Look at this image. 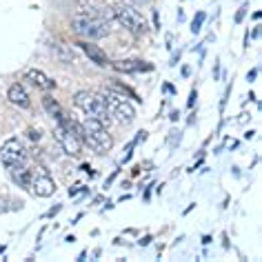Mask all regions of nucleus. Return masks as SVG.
<instances>
[{"instance_id":"obj_1","label":"nucleus","mask_w":262,"mask_h":262,"mask_svg":"<svg viewBox=\"0 0 262 262\" xmlns=\"http://www.w3.org/2000/svg\"><path fill=\"white\" fill-rule=\"evenodd\" d=\"M71 29H74L78 36L89 38V40H100V38H107L111 34L109 20L102 16V11H98V9L76 14L71 18Z\"/></svg>"},{"instance_id":"obj_2","label":"nucleus","mask_w":262,"mask_h":262,"mask_svg":"<svg viewBox=\"0 0 262 262\" xmlns=\"http://www.w3.org/2000/svg\"><path fill=\"white\" fill-rule=\"evenodd\" d=\"M80 140L96 154H107V151H111V147H114V138L109 136L107 127H104L100 120L91 118V116H87L84 122H82Z\"/></svg>"},{"instance_id":"obj_3","label":"nucleus","mask_w":262,"mask_h":262,"mask_svg":"<svg viewBox=\"0 0 262 262\" xmlns=\"http://www.w3.org/2000/svg\"><path fill=\"white\" fill-rule=\"evenodd\" d=\"M74 104L78 109H82L87 116L100 120L104 127L111 122V111L107 107V102H104L102 94H96V91H78L74 96Z\"/></svg>"},{"instance_id":"obj_4","label":"nucleus","mask_w":262,"mask_h":262,"mask_svg":"<svg viewBox=\"0 0 262 262\" xmlns=\"http://www.w3.org/2000/svg\"><path fill=\"white\" fill-rule=\"evenodd\" d=\"M114 16H116V20L122 25V27H127L131 34H136V36H142V34H147L149 31V23H147V18L140 14L136 7H131V5L127 3H118L114 5Z\"/></svg>"},{"instance_id":"obj_5","label":"nucleus","mask_w":262,"mask_h":262,"mask_svg":"<svg viewBox=\"0 0 262 262\" xmlns=\"http://www.w3.org/2000/svg\"><path fill=\"white\" fill-rule=\"evenodd\" d=\"M102 98H104V102H107L111 116L118 118L120 122L131 124V122L136 120V109H134V104H131L127 98L118 96V94H114V91H109V89L102 94Z\"/></svg>"},{"instance_id":"obj_6","label":"nucleus","mask_w":262,"mask_h":262,"mask_svg":"<svg viewBox=\"0 0 262 262\" xmlns=\"http://www.w3.org/2000/svg\"><path fill=\"white\" fill-rule=\"evenodd\" d=\"M0 160H3L5 167H20L27 160V151H25V145L18 138H9L0 149Z\"/></svg>"},{"instance_id":"obj_7","label":"nucleus","mask_w":262,"mask_h":262,"mask_svg":"<svg viewBox=\"0 0 262 262\" xmlns=\"http://www.w3.org/2000/svg\"><path fill=\"white\" fill-rule=\"evenodd\" d=\"M29 189H31V193H34V195H38V198H49V195L56 193V182L47 173V169L40 167L36 173H31Z\"/></svg>"},{"instance_id":"obj_8","label":"nucleus","mask_w":262,"mask_h":262,"mask_svg":"<svg viewBox=\"0 0 262 262\" xmlns=\"http://www.w3.org/2000/svg\"><path fill=\"white\" fill-rule=\"evenodd\" d=\"M78 47H80V49L84 51V56H87L94 64H98V67H109V56L104 54V51H102L100 47H96L94 42L80 40V42H78Z\"/></svg>"},{"instance_id":"obj_9","label":"nucleus","mask_w":262,"mask_h":262,"mask_svg":"<svg viewBox=\"0 0 262 262\" xmlns=\"http://www.w3.org/2000/svg\"><path fill=\"white\" fill-rule=\"evenodd\" d=\"M111 67L122 74H140V71H154V64L140 62V60H116L111 62Z\"/></svg>"},{"instance_id":"obj_10","label":"nucleus","mask_w":262,"mask_h":262,"mask_svg":"<svg viewBox=\"0 0 262 262\" xmlns=\"http://www.w3.org/2000/svg\"><path fill=\"white\" fill-rule=\"evenodd\" d=\"M25 80L31 82L38 89H56V80H49V78L45 76V71H40V69H29L27 74H25Z\"/></svg>"},{"instance_id":"obj_11","label":"nucleus","mask_w":262,"mask_h":262,"mask_svg":"<svg viewBox=\"0 0 262 262\" xmlns=\"http://www.w3.org/2000/svg\"><path fill=\"white\" fill-rule=\"evenodd\" d=\"M7 98H9L11 104H16V107H20V109L29 107V96H27V91H25L23 84H11L9 91H7Z\"/></svg>"},{"instance_id":"obj_12","label":"nucleus","mask_w":262,"mask_h":262,"mask_svg":"<svg viewBox=\"0 0 262 262\" xmlns=\"http://www.w3.org/2000/svg\"><path fill=\"white\" fill-rule=\"evenodd\" d=\"M11 169V178H14V182L18 187H23V189H29V182H31V171L25 165L20 167H9Z\"/></svg>"},{"instance_id":"obj_13","label":"nucleus","mask_w":262,"mask_h":262,"mask_svg":"<svg viewBox=\"0 0 262 262\" xmlns=\"http://www.w3.org/2000/svg\"><path fill=\"white\" fill-rule=\"evenodd\" d=\"M54 56L58 58V60H62V62H74L76 58H74V51H71V47H67L64 42H54Z\"/></svg>"},{"instance_id":"obj_14","label":"nucleus","mask_w":262,"mask_h":262,"mask_svg":"<svg viewBox=\"0 0 262 262\" xmlns=\"http://www.w3.org/2000/svg\"><path fill=\"white\" fill-rule=\"evenodd\" d=\"M42 107L47 109V114H49V116H54L56 120H60V118L64 116L62 107L56 102V98H51V96H45V98H42Z\"/></svg>"},{"instance_id":"obj_15","label":"nucleus","mask_w":262,"mask_h":262,"mask_svg":"<svg viewBox=\"0 0 262 262\" xmlns=\"http://www.w3.org/2000/svg\"><path fill=\"white\" fill-rule=\"evenodd\" d=\"M207 20V14L205 11H198L195 14V18L191 20V34H200V29H202V23Z\"/></svg>"},{"instance_id":"obj_16","label":"nucleus","mask_w":262,"mask_h":262,"mask_svg":"<svg viewBox=\"0 0 262 262\" xmlns=\"http://www.w3.org/2000/svg\"><path fill=\"white\" fill-rule=\"evenodd\" d=\"M27 136H29V138L34 140V142H38V140L42 138V131H40V129H36V127H29V129H27Z\"/></svg>"},{"instance_id":"obj_17","label":"nucleus","mask_w":262,"mask_h":262,"mask_svg":"<svg viewBox=\"0 0 262 262\" xmlns=\"http://www.w3.org/2000/svg\"><path fill=\"white\" fill-rule=\"evenodd\" d=\"M245 16H247V5H242V7L238 9V14H235V18H233V20L240 25L242 20H245Z\"/></svg>"},{"instance_id":"obj_18","label":"nucleus","mask_w":262,"mask_h":262,"mask_svg":"<svg viewBox=\"0 0 262 262\" xmlns=\"http://www.w3.org/2000/svg\"><path fill=\"white\" fill-rule=\"evenodd\" d=\"M60 209H62V205H54V207H51L49 211H47V218H51V215H56L58 211H60Z\"/></svg>"},{"instance_id":"obj_19","label":"nucleus","mask_w":262,"mask_h":262,"mask_svg":"<svg viewBox=\"0 0 262 262\" xmlns=\"http://www.w3.org/2000/svg\"><path fill=\"white\" fill-rule=\"evenodd\" d=\"M151 240H154V235H145V238H140V240H138V245H140V247H147Z\"/></svg>"},{"instance_id":"obj_20","label":"nucleus","mask_w":262,"mask_h":262,"mask_svg":"<svg viewBox=\"0 0 262 262\" xmlns=\"http://www.w3.org/2000/svg\"><path fill=\"white\" fill-rule=\"evenodd\" d=\"M255 76H258V69H251V71L247 74V80H249V82H253V80H255Z\"/></svg>"},{"instance_id":"obj_21","label":"nucleus","mask_w":262,"mask_h":262,"mask_svg":"<svg viewBox=\"0 0 262 262\" xmlns=\"http://www.w3.org/2000/svg\"><path fill=\"white\" fill-rule=\"evenodd\" d=\"M147 136H149V134H147V131H140V134H138V138H136L134 142H136V145H138V142H142V140H147Z\"/></svg>"},{"instance_id":"obj_22","label":"nucleus","mask_w":262,"mask_h":262,"mask_svg":"<svg viewBox=\"0 0 262 262\" xmlns=\"http://www.w3.org/2000/svg\"><path fill=\"white\" fill-rule=\"evenodd\" d=\"M187 104H189V107H193V104H195V89L191 91V96H189V102Z\"/></svg>"},{"instance_id":"obj_23","label":"nucleus","mask_w":262,"mask_h":262,"mask_svg":"<svg viewBox=\"0 0 262 262\" xmlns=\"http://www.w3.org/2000/svg\"><path fill=\"white\" fill-rule=\"evenodd\" d=\"M249 120V114H240V118H238V122H242V124H245Z\"/></svg>"},{"instance_id":"obj_24","label":"nucleus","mask_w":262,"mask_h":262,"mask_svg":"<svg viewBox=\"0 0 262 262\" xmlns=\"http://www.w3.org/2000/svg\"><path fill=\"white\" fill-rule=\"evenodd\" d=\"M251 36H253V38H260V27H255V29H253V34H251Z\"/></svg>"}]
</instances>
